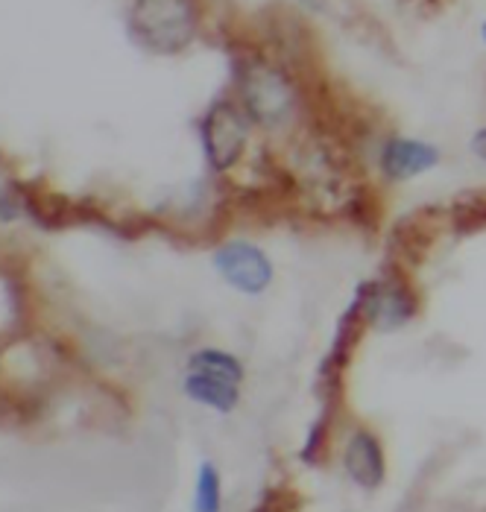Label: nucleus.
Returning a JSON list of instances; mask_svg holds the SVG:
<instances>
[{"label":"nucleus","instance_id":"1a4fd4ad","mask_svg":"<svg viewBox=\"0 0 486 512\" xmlns=\"http://www.w3.org/2000/svg\"><path fill=\"white\" fill-rule=\"evenodd\" d=\"M182 390L191 401L205 404V407H214L217 413H229L238 407L241 393H238V384L232 381H223V378H214V375H205V372H191L185 381H182Z\"/></svg>","mask_w":486,"mask_h":512},{"label":"nucleus","instance_id":"f03ea898","mask_svg":"<svg viewBox=\"0 0 486 512\" xmlns=\"http://www.w3.org/2000/svg\"><path fill=\"white\" fill-rule=\"evenodd\" d=\"M235 82L241 91L246 115L261 126H282L296 109V94L282 71L267 65L264 59H238Z\"/></svg>","mask_w":486,"mask_h":512},{"label":"nucleus","instance_id":"9d476101","mask_svg":"<svg viewBox=\"0 0 486 512\" xmlns=\"http://www.w3.org/2000/svg\"><path fill=\"white\" fill-rule=\"evenodd\" d=\"M188 369L191 372L214 375V378H223V381H232V384H241L243 381L241 360L226 355V352H220V349H200V352H194L191 360H188Z\"/></svg>","mask_w":486,"mask_h":512},{"label":"nucleus","instance_id":"4468645a","mask_svg":"<svg viewBox=\"0 0 486 512\" xmlns=\"http://www.w3.org/2000/svg\"><path fill=\"white\" fill-rule=\"evenodd\" d=\"M481 36H484V41H486V24H484V27H481Z\"/></svg>","mask_w":486,"mask_h":512},{"label":"nucleus","instance_id":"ddd939ff","mask_svg":"<svg viewBox=\"0 0 486 512\" xmlns=\"http://www.w3.org/2000/svg\"><path fill=\"white\" fill-rule=\"evenodd\" d=\"M472 150H475V156L484 158L486 161V129L475 132V138H472Z\"/></svg>","mask_w":486,"mask_h":512},{"label":"nucleus","instance_id":"39448f33","mask_svg":"<svg viewBox=\"0 0 486 512\" xmlns=\"http://www.w3.org/2000/svg\"><path fill=\"white\" fill-rule=\"evenodd\" d=\"M358 296L364 319L381 331L399 328L416 314V299L405 281H369L361 284Z\"/></svg>","mask_w":486,"mask_h":512},{"label":"nucleus","instance_id":"6e6552de","mask_svg":"<svg viewBox=\"0 0 486 512\" xmlns=\"http://www.w3.org/2000/svg\"><path fill=\"white\" fill-rule=\"evenodd\" d=\"M346 472L361 489H378L384 480V454L369 431H358L346 445Z\"/></svg>","mask_w":486,"mask_h":512},{"label":"nucleus","instance_id":"2eb2a0df","mask_svg":"<svg viewBox=\"0 0 486 512\" xmlns=\"http://www.w3.org/2000/svg\"><path fill=\"white\" fill-rule=\"evenodd\" d=\"M305 3H311V6H317V0H305Z\"/></svg>","mask_w":486,"mask_h":512},{"label":"nucleus","instance_id":"f8f14e48","mask_svg":"<svg viewBox=\"0 0 486 512\" xmlns=\"http://www.w3.org/2000/svg\"><path fill=\"white\" fill-rule=\"evenodd\" d=\"M197 510H220V474L214 469V463H203L200 474H197Z\"/></svg>","mask_w":486,"mask_h":512},{"label":"nucleus","instance_id":"7ed1b4c3","mask_svg":"<svg viewBox=\"0 0 486 512\" xmlns=\"http://www.w3.org/2000/svg\"><path fill=\"white\" fill-rule=\"evenodd\" d=\"M249 138V120L229 100H217L203 118V150L214 170H229L241 161Z\"/></svg>","mask_w":486,"mask_h":512},{"label":"nucleus","instance_id":"f257e3e1","mask_svg":"<svg viewBox=\"0 0 486 512\" xmlns=\"http://www.w3.org/2000/svg\"><path fill=\"white\" fill-rule=\"evenodd\" d=\"M129 33L153 53H179L197 33V6L194 0H135Z\"/></svg>","mask_w":486,"mask_h":512},{"label":"nucleus","instance_id":"9b49d317","mask_svg":"<svg viewBox=\"0 0 486 512\" xmlns=\"http://www.w3.org/2000/svg\"><path fill=\"white\" fill-rule=\"evenodd\" d=\"M454 217V229L460 235L478 232L486 226V199L484 197H466L457 202V208L451 211Z\"/></svg>","mask_w":486,"mask_h":512},{"label":"nucleus","instance_id":"0eeeda50","mask_svg":"<svg viewBox=\"0 0 486 512\" xmlns=\"http://www.w3.org/2000/svg\"><path fill=\"white\" fill-rule=\"evenodd\" d=\"M437 161H440L437 147H431L425 141H413V138H393L381 150V167L396 182H405V179L431 170Z\"/></svg>","mask_w":486,"mask_h":512},{"label":"nucleus","instance_id":"20e7f679","mask_svg":"<svg viewBox=\"0 0 486 512\" xmlns=\"http://www.w3.org/2000/svg\"><path fill=\"white\" fill-rule=\"evenodd\" d=\"M214 267L235 290L249 293V296L264 293L273 281L270 258L246 240H229L226 246H220L214 255Z\"/></svg>","mask_w":486,"mask_h":512},{"label":"nucleus","instance_id":"423d86ee","mask_svg":"<svg viewBox=\"0 0 486 512\" xmlns=\"http://www.w3.org/2000/svg\"><path fill=\"white\" fill-rule=\"evenodd\" d=\"M21 205L30 211V217L39 223L41 229H50V232L100 220V211H91L85 202H74L62 194H47V191L21 188Z\"/></svg>","mask_w":486,"mask_h":512}]
</instances>
